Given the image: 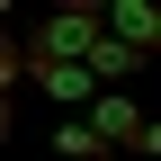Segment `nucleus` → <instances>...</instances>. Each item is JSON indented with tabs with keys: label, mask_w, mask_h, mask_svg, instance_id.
<instances>
[{
	"label": "nucleus",
	"mask_w": 161,
	"mask_h": 161,
	"mask_svg": "<svg viewBox=\"0 0 161 161\" xmlns=\"http://www.w3.org/2000/svg\"><path fill=\"white\" fill-rule=\"evenodd\" d=\"M90 125H98V143H108V152H161V125H152L143 108H125V98H98Z\"/></svg>",
	"instance_id": "obj_1"
},
{
	"label": "nucleus",
	"mask_w": 161,
	"mask_h": 161,
	"mask_svg": "<svg viewBox=\"0 0 161 161\" xmlns=\"http://www.w3.org/2000/svg\"><path fill=\"white\" fill-rule=\"evenodd\" d=\"M98 18H108V36H116L125 54H152V45H161V9H152V0H108Z\"/></svg>",
	"instance_id": "obj_2"
},
{
	"label": "nucleus",
	"mask_w": 161,
	"mask_h": 161,
	"mask_svg": "<svg viewBox=\"0 0 161 161\" xmlns=\"http://www.w3.org/2000/svg\"><path fill=\"white\" fill-rule=\"evenodd\" d=\"M80 63H90L98 80H116V72H134V63H143V54H125V45H116V36H98V45L80 54Z\"/></svg>",
	"instance_id": "obj_3"
},
{
	"label": "nucleus",
	"mask_w": 161,
	"mask_h": 161,
	"mask_svg": "<svg viewBox=\"0 0 161 161\" xmlns=\"http://www.w3.org/2000/svg\"><path fill=\"white\" fill-rule=\"evenodd\" d=\"M54 152H72V161H108V143H98V125H63V134H54Z\"/></svg>",
	"instance_id": "obj_4"
}]
</instances>
